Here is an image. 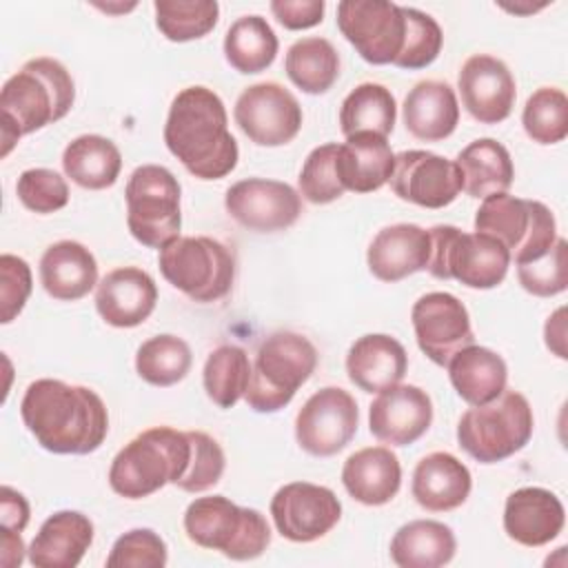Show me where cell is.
Returning <instances> with one entry per match:
<instances>
[{
    "mask_svg": "<svg viewBox=\"0 0 568 568\" xmlns=\"http://www.w3.org/2000/svg\"><path fill=\"white\" fill-rule=\"evenodd\" d=\"M410 322L419 351L437 366H446L457 351L475 344L468 308L453 293L422 295L410 308Z\"/></svg>",
    "mask_w": 568,
    "mask_h": 568,
    "instance_id": "cell-16",
    "label": "cell"
},
{
    "mask_svg": "<svg viewBox=\"0 0 568 568\" xmlns=\"http://www.w3.org/2000/svg\"><path fill=\"white\" fill-rule=\"evenodd\" d=\"M346 493L364 506L388 504L402 486V464L386 446H366L346 457L342 466Z\"/></svg>",
    "mask_w": 568,
    "mask_h": 568,
    "instance_id": "cell-29",
    "label": "cell"
},
{
    "mask_svg": "<svg viewBox=\"0 0 568 568\" xmlns=\"http://www.w3.org/2000/svg\"><path fill=\"white\" fill-rule=\"evenodd\" d=\"M455 393L470 406L493 402L506 390L508 366L504 357L486 346H464L446 364Z\"/></svg>",
    "mask_w": 568,
    "mask_h": 568,
    "instance_id": "cell-31",
    "label": "cell"
},
{
    "mask_svg": "<svg viewBox=\"0 0 568 568\" xmlns=\"http://www.w3.org/2000/svg\"><path fill=\"white\" fill-rule=\"evenodd\" d=\"M388 182L399 200L424 209H444L462 193V173L455 160L422 149L397 153Z\"/></svg>",
    "mask_w": 568,
    "mask_h": 568,
    "instance_id": "cell-18",
    "label": "cell"
},
{
    "mask_svg": "<svg viewBox=\"0 0 568 568\" xmlns=\"http://www.w3.org/2000/svg\"><path fill=\"white\" fill-rule=\"evenodd\" d=\"M180 195L182 186L166 166L142 164L129 175L126 226L142 246L160 251L180 237Z\"/></svg>",
    "mask_w": 568,
    "mask_h": 568,
    "instance_id": "cell-11",
    "label": "cell"
},
{
    "mask_svg": "<svg viewBox=\"0 0 568 568\" xmlns=\"http://www.w3.org/2000/svg\"><path fill=\"white\" fill-rule=\"evenodd\" d=\"M40 284L53 300L75 302L98 286L95 255L75 240H60L40 257Z\"/></svg>",
    "mask_w": 568,
    "mask_h": 568,
    "instance_id": "cell-27",
    "label": "cell"
},
{
    "mask_svg": "<svg viewBox=\"0 0 568 568\" xmlns=\"http://www.w3.org/2000/svg\"><path fill=\"white\" fill-rule=\"evenodd\" d=\"M284 69L297 89L308 95H322L339 78V53L326 38H300L288 47Z\"/></svg>",
    "mask_w": 568,
    "mask_h": 568,
    "instance_id": "cell-35",
    "label": "cell"
},
{
    "mask_svg": "<svg viewBox=\"0 0 568 568\" xmlns=\"http://www.w3.org/2000/svg\"><path fill=\"white\" fill-rule=\"evenodd\" d=\"M475 231L497 237L515 264L546 255L557 242L552 211L539 200H524L510 193H493L481 200L475 213Z\"/></svg>",
    "mask_w": 568,
    "mask_h": 568,
    "instance_id": "cell-10",
    "label": "cell"
},
{
    "mask_svg": "<svg viewBox=\"0 0 568 568\" xmlns=\"http://www.w3.org/2000/svg\"><path fill=\"white\" fill-rule=\"evenodd\" d=\"M271 517L284 539L311 544L337 526L342 517V501L326 486L291 481L273 495Z\"/></svg>",
    "mask_w": 568,
    "mask_h": 568,
    "instance_id": "cell-15",
    "label": "cell"
},
{
    "mask_svg": "<svg viewBox=\"0 0 568 568\" xmlns=\"http://www.w3.org/2000/svg\"><path fill=\"white\" fill-rule=\"evenodd\" d=\"M193 364L191 346L171 333L149 337L135 353V371L151 386H173L186 377Z\"/></svg>",
    "mask_w": 568,
    "mask_h": 568,
    "instance_id": "cell-39",
    "label": "cell"
},
{
    "mask_svg": "<svg viewBox=\"0 0 568 568\" xmlns=\"http://www.w3.org/2000/svg\"><path fill=\"white\" fill-rule=\"evenodd\" d=\"M235 124L257 146H284L302 129V106L280 82H257L246 87L233 109Z\"/></svg>",
    "mask_w": 568,
    "mask_h": 568,
    "instance_id": "cell-14",
    "label": "cell"
},
{
    "mask_svg": "<svg viewBox=\"0 0 568 568\" xmlns=\"http://www.w3.org/2000/svg\"><path fill=\"white\" fill-rule=\"evenodd\" d=\"M530 402L517 390H504L493 402L470 406L457 422V442L479 464H497L519 453L532 437Z\"/></svg>",
    "mask_w": 568,
    "mask_h": 568,
    "instance_id": "cell-7",
    "label": "cell"
},
{
    "mask_svg": "<svg viewBox=\"0 0 568 568\" xmlns=\"http://www.w3.org/2000/svg\"><path fill=\"white\" fill-rule=\"evenodd\" d=\"M430 233V260L426 271L437 280H457L477 291L499 286L510 266L508 248L488 233H464L453 224H437Z\"/></svg>",
    "mask_w": 568,
    "mask_h": 568,
    "instance_id": "cell-8",
    "label": "cell"
},
{
    "mask_svg": "<svg viewBox=\"0 0 568 568\" xmlns=\"http://www.w3.org/2000/svg\"><path fill=\"white\" fill-rule=\"evenodd\" d=\"M430 233L417 224L399 222L377 231L366 251L368 271L379 282H399L413 273L426 271L430 260Z\"/></svg>",
    "mask_w": 568,
    "mask_h": 568,
    "instance_id": "cell-23",
    "label": "cell"
},
{
    "mask_svg": "<svg viewBox=\"0 0 568 568\" xmlns=\"http://www.w3.org/2000/svg\"><path fill=\"white\" fill-rule=\"evenodd\" d=\"M395 169V153L386 138L375 133H353L337 149V175L353 193L382 189Z\"/></svg>",
    "mask_w": 568,
    "mask_h": 568,
    "instance_id": "cell-30",
    "label": "cell"
},
{
    "mask_svg": "<svg viewBox=\"0 0 568 568\" xmlns=\"http://www.w3.org/2000/svg\"><path fill=\"white\" fill-rule=\"evenodd\" d=\"M566 524V510L559 497L539 486H524L513 490L504 504L506 535L526 548L550 544Z\"/></svg>",
    "mask_w": 568,
    "mask_h": 568,
    "instance_id": "cell-22",
    "label": "cell"
},
{
    "mask_svg": "<svg viewBox=\"0 0 568 568\" xmlns=\"http://www.w3.org/2000/svg\"><path fill=\"white\" fill-rule=\"evenodd\" d=\"M166 561V541L151 528H133L120 535L106 557L109 568H162Z\"/></svg>",
    "mask_w": 568,
    "mask_h": 568,
    "instance_id": "cell-46",
    "label": "cell"
},
{
    "mask_svg": "<svg viewBox=\"0 0 568 568\" xmlns=\"http://www.w3.org/2000/svg\"><path fill=\"white\" fill-rule=\"evenodd\" d=\"M27 548L18 530L0 528V564L4 568H18L24 561Z\"/></svg>",
    "mask_w": 568,
    "mask_h": 568,
    "instance_id": "cell-52",
    "label": "cell"
},
{
    "mask_svg": "<svg viewBox=\"0 0 568 568\" xmlns=\"http://www.w3.org/2000/svg\"><path fill=\"white\" fill-rule=\"evenodd\" d=\"M337 142L315 146L300 171V195L311 204H331L344 195L342 180L337 175Z\"/></svg>",
    "mask_w": 568,
    "mask_h": 568,
    "instance_id": "cell-43",
    "label": "cell"
},
{
    "mask_svg": "<svg viewBox=\"0 0 568 568\" xmlns=\"http://www.w3.org/2000/svg\"><path fill=\"white\" fill-rule=\"evenodd\" d=\"M135 7V2H131V4H126V7H111V4H98V9H102V11H129V9H133Z\"/></svg>",
    "mask_w": 568,
    "mask_h": 568,
    "instance_id": "cell-53",
    "label": "cell"
},
{
    "mask_svg": "<svg viewBox=\"0 0 568 568\" xmlns=\"http://www.w3.org/2000/svg\"><path fill=\"white\" fill-rule=\"evenodd\" d=\"M462 106L481 124L504 122L517 98V84L508 64L488 53L470 55L457 75Z\"/></svg>",
    "mask_w": 568,
    "mask_h": 568,
    "instance_id": "cell-19",
    "label": "cell"
},
{
    "mask_svg": "<svg viewBox=\"0 0 568 568\" xmlns=\"http://www.w3.org/2000/svg\"><path fill=\"white\" fill-rule=\"evenodd\" d=\"M521 288L535 297H552L568 288V242L557 237L552 248L526 264H517Z\"/></svg>",
    "mask_w": 568,
    "mask_h": 568,
    "instance_id": "cell-44",
    "label": "cell"
},
{
    "mask_svg": "<svg viewBox=\"0 0 568 568\" xmlns=\"http://www.w3.org/2000/svg\"><path fill=\"white\" fill-rule=\"evenodd\" d=\"M93 521L80 510L49 515L27 548L36 568H75L93 544Z\"/></svg>",
    "mask_w": 568,
    "mask_h": 568,
    "instance_id": "cell-24",
    "label": "cell"
},
{
    "mask_svg": "<svg viewBox=\"0 0 568 568\" xmlns=\"http://www.w3.org/2000/svg\"><path fill=\"white\" fill-rule=\"evenodd\" d=\"M62 169L78 186L102 191L118 182L122 171V153L113 140L98 133H84L64 146Z\"/></svg>",
    "mask_w": 568,
    "mask_h": 568,
    "instance_id": "cell-34",
    "label": "cell"
},
{
    "mask_svg": "<svg viewBox=\"0 0 568 568\" xmlns=\"http://www.w3.org/2000/svg\"><path fill=\"white\" fill-rule=\"evenodd\" d=\"M20 417L36 442L55 455H89L109 433L102 397L89 386L42 377L27 386Z\"/></svg>",
    "mask_w": 568,
    "mask_h": 568,
    "instance_id": "cell-1",
    "label": "cell"
},
{
    "mask_svg": "<svg viewBox=\"0 0 568 568\" xmlns=\"http://www.w3.org/2000/svg\"><path fill=\"white\" fill-rule=\"evenodd\" d=\"M251 371L253 366L242 346H235V344L217 346L215 351L209 353L202 368L206 397L220 408H233L246 395Z\"/></svg>",
    "mask_w": 568,
    "mask_h": 568,
    "instance_id": "cell-38",
    "label": "cell"
},
{
    "mask_svg": "<svg viewBox=\"0 0 568 568\" xmlns=\"http://www.w3.org/2000/svg\"><path fill=\"white\" fill-rule=\"evenodd\" d=\"M277 36L262 16L237 18L224 36V58L237 73H260L277 55Z\"/></svg>",
    "mask_w": 568,
    "mask_h": 568,
    "instance_id": "cell-37",
    "label": "cell"
},
{
    "mask_svg": "<svg viewBox=\"0 0 568 568\" xmlns=\"http://www.w3.org/2000/svg\"><path fill=\"white\" fill-rule=\"evenodd\" d=\"M406 131L422 142H442L459 124V102L448 82L419 80L404 98Z\"/></svg>",
    "mask_w": 568,
    "mask_h": 568,
    "instance_id": "cell-28",
    "label": "cell"
},
{
    "mask_svg": "<svg viewBox=\"0 0 568 568\" xmlns=\"http://www.w3.org/2000/svg\"><path fill=\"white\" fill-rule=\"evenodd\" d=\"M455 164L462 173V191L477 200L506 193L515 180L508 149L493 138H479L466 144L457 153Z\"/></svg>",
    "mask_w": 568,
    "mask_h": 568,
    "instance_id": "cell-32",
    "label": "cell"
},
{
    "mask_svg": "<svg viewBox=\"0 0 568 568\" xmlns=\"http://www.w3.org/2000/svg\"><path fill=\"white\" fill-rule=\"evenodd\" d=\"M186 537L206 550H220L235 561L260 557L271 544V526L255 508L233 504L224 495L193 499L184 510Z\"/></svg>",
    "mask_w": 568,
    "mask_h": 568,
    "instance_id": "cell-5",
    "label": "cell"
},
{
    "mask_svg": "<svg viewBox=\"0 0 568 568\" xmlns=\"http://www.w3.org/2000/svg\"><path fill=\"white\" fill-rule=\"evenodd\" d=\"M271 11L284 29L302 31L324 20L326 2L324 0H273Z\"/></svg>",
    "mask_w": 568,
    "mask_h": 568,
    "instance_id": "cell-49",
    "label": "cell"
},
{
    "mask_svg": "<svg viewBox=\"0 0 568 568\" xmlns=\"http://www.w3.org/2000/svg\"><path fill=\"white\" fill-rule=\"evenodd\" d=\"M158 304L155 280L138 266L109 271L95 288L98 315L115 328H133L149 320Z\"/></svg>",
    "mask_w": 568,
    "mask_h": 568,
    "instance_id": "cell-21",
    "label": "cell"
},
{
    "mask_svg": "<svg viewBox=\"0 0 568 568\" xmlns=\"http://www.w3.org/2000/svg\"><path fill=\"white\" fill-rule=\"evenodd\" d=\"M433 424V402L426 390L413 384L390 386L371 402L368 428L375 439L388 446H410Z\"/></svg>",
    "mask_w": 568,
    "mask_h": 568,
    "instance_id": "cell-20",
    "label": "cell"
},
{
    "mask_svg": "<svg viewBox=\"0 0 568 568\" xmlns=\"http://www.w3.org/2000/svg\"><path fill=\"white\" fill-rule=\"evenodd\" d=\"M521 124L537 144H557L568 135V98L557 87L537 89L524 104Z\"/></svg>",
    "mask_w": 568,
    "mask_h": 568,
    "instance_id": "cell-41",
    "label": "cell"
},
{
    "mask_svg": "<svg viewBox=\"0 0 568 568\" xmlns=\"http://www.w3.org/2000/svg\"><path fill=\"white\" fill-rule=\"evenodd\" d=\"M191 439V459L186 473L175 484L184 493H204L213 488L226 468V457L217 439L204 430H186Z\"/></svg>",
    "mask_w": 568,
    "mask_h": 568,
    "instance_id": "cell-45",
    "label": "cell"
},
{
    "mask_svg": "<svg viewBox=\"0 0 568 568\" xmlns=\"http://www.w3.org/2000/svg\"><path fill=\"white\" fill-rule=\"evenodd\" d=\"M73 102L75 82L60 60L49 55L27 60L18 73L7 78L0 91V155L7 158L22 135L62 120Z\"/></svg>",
    "mask_w": 568,
    "mask_h": 568,
    "instance_id": "cell-3",
    "label": "cell"
},
{
    "mask_svg": "<svg viewBox=\"0 0 568 568\" xmlns=\"http://www.w3.org/2000/svg\"><path fill=\"white\" fill-rule=\"evenodd\" d=\"M16 195L24 209L47 215L67 206L69 184L53 169H27L16 182Z\"/></svg>",
    "mask_w": 568,
    "mask_h": 568,
    "instance_id": "cell-47",
    "label": "cell"
},
{
    "mask_svg": "<svg viewBox=\"0 0 568 568\" xmlns=\"http://www.w3.org/2000/svg\"><path fill=\"white\" fill-rule=\"evenodd\" d=\"M224 209L248 231L277 233L302 215V195L280 180L246 178L226 189Z\"/></svg>",
    "mask_w": 568,
    "mask_h": 568,
    "instance_id": "cell-17",
    "label": "cell"
},
{
    "mask_svg": "<svg viewBox=\"0 0 568 568\" xmlns=\"http://www.w3.org/2000/svg\"><path fill=\"white\" fill-rule=\"evenodd\" d=\"M33 288V277H31V266L27 260L2 253L0 255V322L11 324L24 308L29 295Z\"/></svg>",
    "mask_w": 568,
    "mask_h": 568,
    "instance_id": "cell-48",
    "label": "cell"
},
{
    "mask_svg": "<svg viewBox=\"0 0 568 568\" xmlns=\"http://www.w3.org/2000/svg\"><path fill=\"white\" fill-rule=\"evenodd\" d=\"M455 550L453 528L435 519H413L390 539V559L399 568H439L455 557Z\"/></svg>",
    "mask_w": 568,
    "mask_h": 568,
    "instance_id": "cell-33",
    "label": "cell"
},
{
    "mask_svg": "<svg viewBox=\"0 0 568 568\" xmlns=\"http://www.w3.org/2000/svg\"><path fill=\"white\" fill-rule=\"evenodd\" d=\"M337 29L368 64H393L404 47L406 18L402 4L388 0H342Z\"/></svg>",
    "mask_w": 568,
    "mask_h": 568,
    "instance_id": "cell-12",
    "label": "cell"
},
{
    "mask_svg": "<svg viewBox=\"0 0 568 568\" xmlns=\"http://www.w3.org/2000/svg\"><path fill=\"white\" fill-rule=\"evenodd\" d=\"M473 490V475L455 455L437 450L422 457L413 470L410 495L428 513L459 508Z\"/></svg>",
    "mask_w": 568,
    "mask_h": 568,
    "instance_id": "cell-25",
    "label": "cell"
},
{
    "mask_svg": "<svg viewBox=\"0 0 568 568\" xmlns=\"http://www.w3.org/2000/svg\"><path fill=\"white\" fill-rule=\"evenodd\" d=\"M402 9L406 18V36H404V47L395 58L393 67L408 69V71L426 69L437 60L442 51V44H444L442 27L426 11H419L415 7H402Z\"/></svg>",
    "mask_w": 568,
    "mask_h": 568,
    "instance_id": "cell-42",
    "label": "cell"
},
{
    "mask_svg": "<svg viewBox=\"0 0 568 568\" xmlns=\"http://www.w3.org/2000/svg\"><path fill=\"white\" fill-rule=\"evenodd\" d=\"M164 144L200 180L226 178L240 160L222 98L202 84L182 89L166 115Z\"/></svg>",
    "mask_w": 568,
    "mask_h": 568,
    "instance_id": "cell-2",
    "label": "cell"
},
{
    "mask_svg": "<svg viewBox=\"0 0 568 568\" xmlns=\"http://www.w3.org/2000/svg\"><path fill=\"white\" fill-rule=\"evenodd\" d=\"M317 368V348L313 342L293 331L268 335L255 355L246 404L255 413H277L311 379Z\"/></svg>",
    "mask_w": 568,
    "mask_h": 568,
    "instance_id": "cell-6",
    "label": "cell"
},
{
    "mask_svg": "<svg viewBox=\"0 0 568 568\" xmlns=\"http://www.w3.org/2000/svg\"><path fill=\"white\" fill-rule=\"evenodd\" d=\"M155 27L171 42H191L211 33L220 18L215 0H155Z\"/></svg>",
    "mask_w": 568,
    "mask_h": 568,
    "instance_id": "cell-40",
    "label": "cell"
},
{
    "mask_svg": "<svg viewBox=\"0 0 568 568\" xmlns=\"http://www.w3.org/2000/svg\"><path fill=\"white\" fill-rule=\"evenodd\" d=\"M191 459L186 430L153 426L133 437L111 462L109 486L124 499H144L166 484H178Z\"/></svg>",
    "mask_w": 568,
    "mask_h": 568,
    "instance_id": "cell-4",
    "label": "cell"
},
{
    "mask_svg": "<svg viewBox=\"0 0 568 568\" xmlns=\"http://www.w3.org/2000/svg\"><path fill=\"white\" fill-rule=\"evenodd\" d=\"M29 517H31V508L27 497L11 486H2L0 488V528L22 532L29 524Z\"/></svg>",
    "mask_w": 568,
    "mask_h": 568,
    "instance_id": "cell-50",
    "label": "cell"
},
{
    "mask_svg": "<svg viewBox=\"0 0 568 568\" xmlns=\"http://www.w3.org/2000/svg\"><path fill=\"white\" fill-rule=\"evenodd\" d=\"M359 426L355 397L339 386L313 393L295 417V439L313 457H331L351 444Z\"/></svg>",
    "mask_w": 568,
    "mask_h": 568,
    "instance_id": "cell-13",
    "label": "cell"
},
{
    "mask_svg": "<svg viewBox=\"0 0 568 568\" xmlns=\"http://www.w3.org/2000/svg\"><path fill=\"white\" fill-rule=\"evenodd\" d=\"M162 277L200 304L217 302L231 293L235 282V257L217 240L184 235L160 248Z\"/></svg>",
    "mask_w": 568,
    "mask_h": 568,
    "instance_id": "cell-9",
    "label": "cell"
},
{
    "mask_svg": "<svg viewBox=\"0 0 568 568\" xmlns=\"http://www.w3.org/2000/svg\"><path fill=\"white\" fill-rule=\"evenodd\" d=\"M397 102L393 93L377 82L357 84L339 106V129L344 138L353 133H375L388 138L395 129Z\"/></svg>",
    "mask_w": 568,
    "mask_h": 568,
    "instance_id": "cell-36",
    "label": "cell"
},
{
    "mask_svg": "<svg viewBox=\"0 0 568 568\" xmlns=\"http://www.w3.org/2000/svg\"><path fill=\"white\" fill-rule=\"evenodd\" d=\"M406 371V348L386 333H368L357 337L346 355L348 379L364 393H382L402 384Z\"/></svg>",
    "mask_w": 568,
    "mask_h": 568,
    "instance_id": "cell-26",
    "label": "cell"
},
{
    "mask_svg": "<svg viewBox=\"0 0 568 568\" xmlns=\"http://www.w3.org/2000/svg\"><path fill=\"white\" fill-rule=\"evenodd\" d=\"M566 308H557L544 326V342L548 346V351H552L559 359H566Z\"/></svg>",
    "mask_w": 568,
    "mask_h": 568,
    "instance_id": "cell-51",
    "label": "cell"
}]
</instances>
